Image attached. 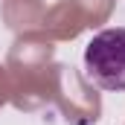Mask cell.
<instances>
[{"label": "cell", "instance_id": "cell-1", "mask_svg": "<svg viewBox=\"0 0 125 125\" xmlns=\"http://www.w3.org/2000/svg\"><path fill=\"white\" fill-rule=\"evenodd\" d=\"M84 70L96 87L119 93L125 90V29H102L84 47Z\"/></svg>", "mask_w": 125, "mask_h": 125}]
</instances>
